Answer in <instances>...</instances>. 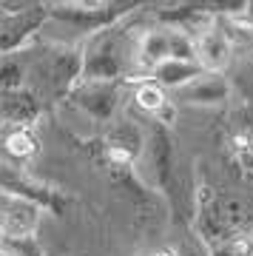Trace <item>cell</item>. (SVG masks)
Wrapping results in <instances>:
<instances>
[{"label":"cell","mask_w":253,"mask_h":256,"mask_svg":"<svg viewBox=\"0 0 253 256\" xmlns=\"http://www.w3.org/2000/svg\"><path fill=\"white\" fill-rule=\"evenodd\" d=\"M136 57H131V52L122 43V37L117 32H108V34L97 37L94 48L88 52V57H86V72L91 74V80H111L120 72H126Z\"/></svg>","instance_id":"6da1fadb"},{"label":"cell","mask_w":253,"mask_h":256,"mask_svg":"<svg viewBox=\"0 0 253 256\" xmlns=\"http://www.w3.org/2000/svg\"><path fill=\"white\" fill-rule=\"evenodd\" d=\"M46 20L43 6L28 12H12L6 6H0V54H14L23 40L32 32H37V26Z\"/></svg>","instance_id":"7a4b0ae2"},{"label":"cell","mask_w":253,"mask_h":256,"mask_svg":"<svg viewBox=\"0 0 253 256\" xmlns=\"http://www.w3.org/2000/svg\"><path fill=\"white\" fill-rule=\"evenodd\" d=\"M37 228V208L20 196H0V230L26 236Z\"/></svg>","instance_id":"3957f363"},{"label":"cell","mask_w":253,"mask_h":256,"mask_svg":"<svg viewBox=\"0 0 253 256\" xmlns=\"http://www.w3.org/2000/svg\"><path fill=\"white\" fill-rule=\"evenodd\" d=\"M230 48H234V43L228 40L222 26H210L205 32H199V37H196V57H199V63L205 68H210V72H219L222 66H228Z\"/></svg>","instance_id":"277c9868"},{"label":"cell","mask_w":253,"mask_h":256,"mask_svg":"<svg viewBox=\"0 0 253 256\" xmlns=\"http://www.w3.org/2000/svg\"><path fill=\"white\" fill-rule=\"evenodd\" d=\"M202 68L205 66L199 60H165L154 68V80L160 86H190L202 77Z\"/></svg>","instance_id":"5b68a950"},{"label":"cell","mask_w":253,"mask_h":256,"mask_svg":"<svg viewBox=\"0 0 253 256\" xmlns=\"http://www.w3.org/2000/svg\"><path fill=\"white\" fill-rule=\"evenodd\" d=\"M136 60L154 72L160 63L171 60V32H148L136 43Z\"/></svg>","instance_id":"8992f818"},{"label":"cell","mask_w":253,"mask_h":256,"mask_svg":"<svg viewBox=\"0 0 253 256\" xmlns=\"http://www.w3.org/2000/svg\"><path fill=\"white\" fill-rule=\"evenodd\" d=\"M0 117H6L9 122H28L37 117V102L32 94L20 92H3L0 94Z\"/></svg>","instance_id":"52a82bcc"},{"label":"cell","mask_w":253,"mask_h":256,"mask_svg":"<svg viewBox=\"0 0 253 256\" xmlns=\"http://www.w3.org/2000/svg\"><path fill=\"white\" fill-rule=\"evenodd\" d=\"M134 100H136V106H140L142 111H148V114H160V111H162L165 106H168L162 86H160L156 80H145V82H140V88H136Z\"/></svg>","instance_id":"ba28073f"},{"label":"cell","mask_w":253,"mask_h":256,"mask_svg":"<svg viewBox=\"0 0 253 256\" xmlns=\"http://www.w3.org/2000/svg\"><path fill=\"white\" fill-rule=\"evenodd\" d=\"M225 94H228V88L219 77H199L196 82H190V88H188V97L196 102H219V100H225Z\"/></svg>","instance_id":"9c48e42d"},{"label":"cell","mask_w":253,"mask_h":256,"mask_svg":"<svg viewBox=\"0 0 253 256\" xmlns=\"http://www.w3.org/2000/svg\"><path fill=\"white\" fill-rule=\"evenodd\" d=\"M26 66L18 54H0V92H18Z\"/></svg>","instance_id":"30bf717a"},{"label":"cell","mask_w":253,"mask_h":256,"mask_svg":"<svg viewBox=\"0 0 253 256\" xmlns=\"http://www.w3.org/2000/svg\"><path fill=\"white\" fill-rule=\"evenodd\" d=\"M6 151H9L12 156H18V160H26V156H32L37 151V142L34 137L28 134L26 128H18V131H12L9 137H6Z\"/></svg>","instance_id":"8fae6325"},{"label":"cell","mask_w":253,"mask_h":256,"mask_svg":"<svg viewBox=\"0 0 253 256\" xmlns=\"http://www.w3.org/2000/svg\"><path fill=\"white\" fill-rule=\"evenodd\" d=\"M74 6L88 14H102L106 9H111V0H74Z\"/></svg>","instance_id":"7c38bea8"},{"label":"cell","mask_w":253,"mask_h":256,"mask_svg":"<svg viewBox=\"0 0 253 256\" xmlns=\"http://www.w3.org/2000/svg\"><path fill=\"white\" fill-rule=\"evenodd\" d=\"M0 256H12V254H6V250H0Z\"/></svg>","instance_id":"4fadbf2b"},{"label":"cell","mask_w":253,"mask_h":256,"mask_svg":"<svg viewBox=\"0 0 253 256\" xmlns=\"http://www.w3.org/2000/svg\"><path fill=\"white\" fill-rule=\"evenodd\" d=\"M156 256H171V254H156Z\"/></svg>","instance_id":"5bb4252c"}]
</instances>
